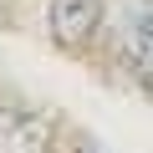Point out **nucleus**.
Masks as SVG:
<instances>
[{"label":"nucleus","instance_id":"20e7f679","mask_svg":"<svg viewBox=\"0 0 153 153\" xmlns=\"http://www.w3.org/2000/svg\"><path fill=\"white\" fill-rule=\"evenodd\" d=\"M76 153H107V148H102V143H87V138H82V143H76Z\"/></svg>","mask_w":153,"mask_h":153},{"label":"nucleus","instance_id":"f257e3e1","mask_svg":"<svg viewBox=\"0 0 153 153\" xmlns=\"http://www.w3.org/2000/svg\"><path fill=\"white\" fill-rule=\"evenodd\" d=\"M102 26V0H46V36L61 51H82Z\"/></svg>","mask_w":153,"mask_h":153},{"label":"nucleus","instance_id":"f03ea898","mask_svg":"<svg viewBox=\"0 0 153 153\" xmlns=\"http://www.w3.org/2000/svg\"><path fill=\"white\" fill-rule=\"evenodd\" d=\"M123 56L143 92H153V0H128L123 10Z\"/></svg>","mask_w":153,"mask_h":153},{"label":"nucleus","instance_id":"7ed1b4c3","mask_svg":"<svg viewBox=\"0 0 153 153\" xmlns=\"http://www.w3.org/2000/svg\"><path fill=\"white\" fill-rule=\"evenodd\" d=\"M41 143H46V123L41 117L0 112V153H41Z\"/></svg>","mask_w":153,"mask_h":153}]
</instances>
